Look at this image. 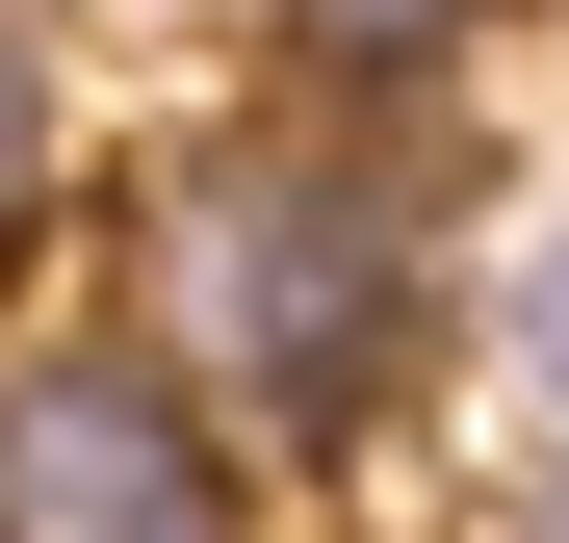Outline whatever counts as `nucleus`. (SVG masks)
<instances>
[{
    "instance_id": "3",
    "label": "nucleus",
    "mask_w": 569,
    "mask_h": 543,
    "mask_svg": "<svg viewBox=\"0 0 569 543\" xmlns=\"http://www.w3.org/2000/svg\"><path fill=\"white\" fill-rule=\"evenodd\" d=\"M233 27L311 78V104H415V78H466V52L518 27V0H233Z\"/></svg>"
},
{
    "instance_id": "1",
    "label": "nucleus",
    "mask_w": 569,
    "mask_h": 543,
    "mask_svg": "<svg viewBox=\"0 0 569 543\" xmlns=\"http://www.w3.org/2000/svg\"><path fill=\"white\" fill-rule=\"evenodd\" d=\"M130 336L233 414V466H362L440 336V233L362 130H208L156 181V259H130Z\"/></svg>"
},
{
    "instance_id": "4",
    "label": "nucleus",
    "mask_w": 569,
    "mask_h": 543,
    "mask_svg": "<svg viewBox=\"0 0 569 543\" xmlns=\"http://www.w3.org/2000/svg\"><path fill=\"white\" fill-rule=\"evenodd\" d=\"M52 181H78V130H52V27L0 0V285L52 259Z\"/></svg>"
},
{
    "instance_id": "5",
    "label": "nucleus",
    "mask_w": 569,
    "mask_h": 543,
    "mask_svg": "<svg viewBox=\"0 0 569 543\" xmlns=\"http://www.w3.org/2000/svg\"><path fill=\"white\" fill-rule=\"evenodd\" d=\"M518 414H569V208H543V259H518Z\"/></svg>"
},
{
    "instance_id": "2",
    "label": "nucleus",
    "mask_w": 569,
    "mask_h": 543,
    "mask_svg": "<svg viewBox=\"0 0 569 543\" xmlns=\"http://www.w3.org/2000/svg\"><path fill=\"white\" fill-rule=\"evenodd\" d=\"M0 543H233V414L156 336H27L0 362Z\"/></svg>"
},
{
    "instance_id": "7",
    "label": "nucleus",
    "mask_w": 569,
    "mask_h": 543,
    "mask_svg": "<svg viewBox=\"0 0 569 543\" xmlns=\"http://www.w3.org/2000/svg\"><path fill=\"white\" fill-rule=\"evenodd\" d=\"M27 27H181V0H27Z\"/></svg>"
},
{
    "instance_id": "6",
    "label": "nucleus",
    "mask_w": 569,
    "mask_h": 543,
    "mask_svg": "<svg viewBox=\"0 0 569 543\" xmlns=\"http://www.w3.org/2000/svg\"><path fill=\"white\" fill-rule=\"evenodd\" d=\"M518 517H543V543H569V414H518Z\"/></svg>"
}]
</instances>
